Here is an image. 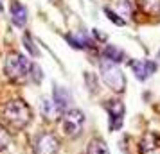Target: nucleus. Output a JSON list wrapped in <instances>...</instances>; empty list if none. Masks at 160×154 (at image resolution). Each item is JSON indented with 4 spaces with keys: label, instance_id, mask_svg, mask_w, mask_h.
<instances>
[{
    "label": "nucleus",
    "instance_id": "20e7f679",
    "mask_svg": "<svg viewBox=\"0 0 160 154\" xmlns=\"http://www.w3.org/2000/svg\"><path fill=\"white\" fill-rule=\"evenodd\" d=\"M85 125V115L79 110H67L61 117V131L68 138L79 136Z\"/></svg>",
    "mask_w": 160,
    "mask_h": 154
},
{
    "label": "nucleus",
    "instance_id": "6e6552de",
    "mask_svg": "<svg viewBox=\"0 0 160 154\" xmlns=\"http://www.w3.org/2000/svg\"><path fill=\"white\" fill-rule=\"evenodd\" d=\"M9 11H11V22L15 23L16 27H23L27 23V7L20 4L18 0H11V6H9Z\"/></svg>",
    "mask_w": 160,
    "mask_h": 154
},
{
    "label": "nucleus",
    "instance_id": "ddd939ff",
    "mask_svg": "<svg viewBox=\"0 0 160 154\" xmlns=\"http://www.w3.org/2000/svg\"><path fill=\"white\" fill-rule=\"evenodd\" d=\"M137 6L140 7L142 13L149 16L160 15V0H137Z\"/></svg>",
    "mask_w": 160,
    "mask_h": 154
},
{
    "label": "nucleus",
    "instance_id": "9d476101",
    "mask_svg": "<svg viewBox=\"0 0 160 154\" xmlns=\"http://www.w3.org/2000/svg\"><path fill=\"white\" fill-rule=\"evenodd\" d=\"M65 40L72 45L74 49H92L94 47V41L85 32H70V34L65 36Z\"/></svg>",
    "mask_w": 160,
    "mask_h": 154
},
{
    "label": "nucleus",
    "instance_id": "f03ea898",
    "mask_svg": "<svg viewBox=\"0 0 160 154\" xmlns=\"http://www.w3.org/2000/svg\"><path fill=\"white\" fill-rule=\"evenodd\" d=\"M31 70H32V63L20 52H11L6 58L4 63V72L11 81L15 82H25L31 81Z\"/></svg>",
    "mask_w": 160,
    "mask_h": 154
},
{
    "label": "nucleus",
    "instance_id": "f257e3e1",
    "mask_svg": "<svg viewBox=\"0 0 160 154\" xmlns=\"http://www.w3.org/2000/svg\"><path fill=\"white\" fill-rule=\"evenodd\" d=\"M2 117L8 122L9 127H13V129H23L32 120V111H31L29 104L23 102L22 99H13V100H9L4 106Z\"/></svg>",
    "mask_w": 160,
    "mask_h": 154
},
{
    "label": "nucleus",
    "instance_id": "f8f14e48",
    "mask_svg": "<svg viewBox=\"0 0 160 154\" xmlns=\"http://www.w3.org/2000/svg\"><path fill=\"white\" fill-rule=\"evenodd\" d=\"M52 100L58 104L63 111H67V106H68V102H70V93H68L65 88H61V86H54Z\"/></svg>",
    "mask_w": 160,
    "mask_h": 154
},
{
    "label": "nucleus",
    "instance_id": "1a4fd4ad",
    "mask_svg": "<svg viewBox=\"0 0 160 154\" xmlns=\"http://www.w3.org/2000/svg\"><path fill=\"white\" fill-rule=\"evenodd\" d=\"M63 113L65 111L61 110L54 100H51V99H42V115L47 120H58V118L63 117Z\"/></svg>",
    "mask_w": 160,
    "mask_h": 154
},
{
    "label": "nucleus",
    "instance_id": "2eb2a0df",
    "mask_svg": "<svg viewBox=\"0 0 160 154\" xmlns=\"http://www.w3.org/2000/svg\"><path fill=\"white\" fill-rule=\"evenodd\" d=\"M104 15L108 16V20H110V22H112V23H115V25H119V27H122L124 23H126V22L122 20V18H121V16L117 15L115 11H112L110 7H104Z\"/></svg>",
    "mask_w": 160,
    "mask_h": 154
},
{
    "label": "nucleus",
    "instance_id": "39448f33",
    "mask_svg": "<svg viewBox=\"0 0 160 154\" xmlns=\"http://www.w3.org/2000/svg\"><path fill=\"white\" fill-rule=\"evenodd\" d=\"M58 147H59L58 138L52 133L43 131L40 134H36L34 143H32V151H34V154H56Z\"/></svg>",
    "mask_w": 160,
    "mask_h": 154
},
{
    "label": "nucleus",
    "instance_id": "4be33fe9",
    "mask_svg": "<svg viewBox=\"0 0 160 154\" xmlns=\"http://www.w3.org/2000/svg\"><path fill=\"white\" fill-rule=\"evenodd\" d=\"M158 59H160V54H158Z\"/></svg>",
    "mask_w": 160,
    "mask_h": 154
},
{
    "label": "nucleus",
    "instance_id": "9b49d317",
    "mask_svg": "<svg viewBox=\"0 0 160 154\" xmlns=\"http://www.w3.org/2000/svg\"><path fill=\"white\" fill-rule=\"evenodd\" d=\"M102 58L106 59V61H110V63H113V65H117V63H121V61H124V52L119 49V47H115V45H106L104 47V50H102Z\"/></svg>",
    "mask_w": 160,
    "mask_h": 154
},
{
    "label": "nucleus",
    "instance_id": "dca6fc26",
    "mask_svg": "<svg viewBox=\"0 0 160 154\" xmlns=\"http://www.w3.org/2000/svg\"><path fill=\"white\" fill-rule=\"evenodd\" d=\"M117 7L122 11V15H133V4L131 0H115Z\"/></svg>",
    "mask_w": 160,
    "mask_h": 154
},
{
    "label": "nucleus",
    "instance_id": "412c9836",
    "mask_svg": "<svg viewBox=\"0 0 160 154\" xmlns=\"http://www.w3.org/2000/svg\"><path fill=\"white\" fill-rule=\"evenodd\" d=\"M0 11H2V4H0Z\"/></svg>",
    "mask_w": 160,
    "mask_h": 154
},
{
    "label": "nucleus",
    "instance_id": "423d86ee",
    "mask_svg": "<svg viewBox=\"0 0 160 154\" xmlns=\"http://www.w3.org/2000/svg\"><path fill=\"white\" fill-rule=\"evenodd\" d=\"M104 110L108 111V117H110V129L112 131H119L122 127L124 113H126L124 104L121 100H106L104 102Z\"/></svg>",
    "mask_w": 160,
    "mask_h": 154
},
{
    "label": "nucleus",
    "instance_id": "f3484780",
    "mask_svg": "<svg viewBox=\"0 0 160 154\" xmlns=\"http://www.w3.org/2000/svg\"><path fill=\"white\" fill-rule=\"evenodd\" d=\"M23 45H25V49L29 50L31 56H34V58H36L38 54H40V52H38V49L34 47V43H32V40H31L29 32H25V34H23Z\"/></svg>",
    "mask_w": 160,
    "mask_h": 154
},
{
    "label": "nucleus",
    "instance_id": "7ed1b4c3",
    "mask_svg": "<svg viewBox=\"0 0 160 154\" xmlns=\"http://www.w3.org/2000/svg\"><path fill=\"white\" fill-rule=\"evenodd\" d=\"M99 68H101V77H102V81H104V84L110 90L117 91V93H122L124 88H126V77H124L122 70L117 65L106 61V59L101 61Z\"/></svg>",
    "mask_w": 160,
    "mask_h": 154
},
{
    "label": "nucleus",
    "instance_id": "4468645a",
    "mask_svg": "<svg viewBox=\"0 0 160 154\" xmlns=\"http://www.w3.org/2000/svg\"><path fill=\"white\" fill-rule=\"evenodd\" d=\"M88 154H110V149L104 143V140L94 138L88 143Z\"/></svg>",
    "mask_w": 160,
    "mask_h": 154
},
{
    "label": "nucleus",
    "instance_id": "aec40b11",
    "mask_svg": "<svg viewBox=\"0 0 160 154\" xmlns=\"http://www.w3.org/2000/svg\"><path fill=\"white\" fill-rule=\"evenodd\" d=\"M94 34H95V38H99V40H104V38H106L104 34H101V32H99L97 29H94Z\"/></svg>",
    "mask_w": 160,
    "mask_h": 154
},
{
    "label": "nucleus",
    "instance_id": "6ab92c4d",
    "mask_svg": "<svg viewBox=\"0 0 160 154\" xmlns=\"http://www.w3.org/2000/svg\"><path fill=\"white\" fill-rule=\"evenodd\" d=\"M8 145H9V134H8V131L0 125V151H4Z\"/></svg>",
    "mask_w": 160,
    "mask_h": 154
},
{
    "label": "nucleus",
    "instance_id": "a211bd4d",
    "mask_svg": "<svg viewBox=\"0 0 160 154\" xmlns=\"http://www.w3.org/2000/svg\"><path fill=\"white\" fill-rule=\"evenodd\" d=\"M42 79H43L42 68L32 63V70H31V81H32V82H42Z\"/></svg>",
    "mask_w": 160,
    "mask_h": 154
},
{
    "label": "nucleus",
    "instance_id": "0eeeda50",
    "mask_svg": "<svg viewBox=\"0 0 160 154\" xmlns=\"http://www.w3.org/2000/svg\"><path fill=\"white\" fill-rule=\"evenodd\" d=\"M128 65H130L131 72L135 73L138 81H146L157 72V63L149 61V59H130Z\"/></svg>",
    "mask_w": 160,
    "mask_h": 154
}]
</instances>
